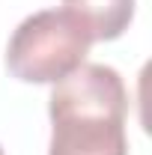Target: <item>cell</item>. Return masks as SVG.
<instances>
[{"mask_svg": "<svg viewBox=\"0 0 152 155\" xmlns=\"http://www.w3.org/2000/svg\"><path fill=\"white\" fill-rule=\"evenodd\" d=\"M48 155H128V93L116 69L84 63L54 84L48 98Z\"/></svg>", "mask_w": 152, "mask_h": 155, "instance_id": "6da1fadb", "label": "cell"}, {"mask_svg": "<svg viewBox=\"0 0 152 155\" xmlns=\"http://www.w3.org/2000/svg\"><path fill=\"white\" fill-rule=\"evenodd\" d=\"M87 27L66 9H42L24 18L6 45V66L24 84H57L90 54Z\"/></svg>", "mask_w": 152, "mask_h": 155, "instance_id": "7a4b0ae2", "label": "cell"}, {"mask_svg": "<svg viewBox=\"0 0 152 155\" xmlns=\"http://www.w3.org/2000/svg\"><path fill=\"white\" fill-rule=\"evenodd\" d=\"M63 9L87 27L93 42L119 39L134 18V0H63Z\"/></svg>", "mask_w": 152, "mask_h": 155, "instance_id": "3957f363", "label": "cell"}, {"mask_svg": "<svg viewBox=\"0 0 152 155\" xmlns=\"http://www.w3.org/2000/svg\"><path fill=\"white\" fill-rule=\"evenodd\" d=\"M0 155H3V149H0Z\"/></svg>", "mask_w": 152, "mask_h": 155, "instance_id": "277c9868", "label": "cell"}]
</instances>
